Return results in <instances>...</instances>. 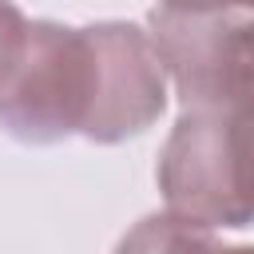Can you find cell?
I'll list each match as a JSON object with an SVG mask.
<instances>
[{"label":"cell","instance_id":"277c9868","mask_svg":"<svg viewBox=\"0 0 254 254\" xmlns=\"http://www.w3.org/2000/svg\"><path fill=\"white\" fill-rule=\"evenodd\" d=\"M91 56H95V103L83 139L91 143H123L143 135L163 103H167V75L143 28L135 24H87Z\"/></svg>","mask_w":254,"mask_h":254},{"label":"cell","instance_id":"6da1fadb","mask_svg":"<svg viewBox=\"0 0 254 254\" xmlns=\"http://www.w3.org/2000/svg\"><path fill=\"white\" fill-rule=\"evenodd\" d=\"M95 56L87 28L28 20L24 48L0 83V127L24 143H60L87 131Z\"/></svg>","mask_w":254,"mask_h":254},{"label":"cell","instance_id":"52a82bcc","mask_svg":"<svg viewBox=\"0 0 254 254\" xmlns=\"http://www.w3.org/2000/svg\"><path fill=\"white\" fill-rule=\"evenodd\" d=\"M226 254H250L246 246H226Z\"/></svg>","mask_w":254,"mask_h":254},{"label":"cell","instance_id":"8992f818","mask_svg":"<svg viewBox=\"0 0 254 254\" xmlns=\"http://www.w3.org/2000/svg\"><path fill=\"white\" fill-rule=\"evenodd\" d=\"M24 32H28V16L12 4H0V83L12 71L20 48H24Z\"/></svg>","mask_w":254,"mask_h":254},{"label":"cell","instance_id":"7a4b0ae2","mask_svg":"<svg viewBox=\"0 0 254 254\" xmlns=\"http://www.w3.org/2000/svg\"><path fill=\"white\" fill-rule=\"evenodd\" d=\"M167 214L206 230L250 222V111H183L159 155Z\"/></svg>","mask_w":254,"mask_h":254},{"label":"cell","instance_id":"3957f363","mask_svg":"<svg viewBox=\"0 0 254 254\" xmlns=\"http://www.w3.org/2000/svg\"><path fill=\"white\" fill-rule=\"evenodd\" d=\"M254 16L246 8L163 4L151 12V48L183 111H250Z\"/></svg>","mask_w":254,"mask_h":254},{"label":"cell","instance_id":"5b68a950","mask_svg":"<svg viewBox=\"0 0 254 254\" xmlns=\"http://www.w3.org/2000/svg\"><path fill=\"white\" fill-rule=\"evenodd\" d=\"M115 254H226V246L214 238V230L190 218L151 214L119 238Z\"/></svg>","mask_w":254,"mask_h":254}]
</instances>
